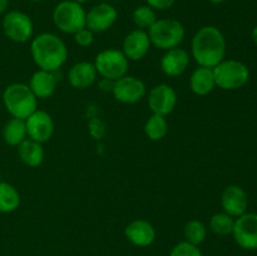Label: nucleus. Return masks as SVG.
<instances>
[{"label":"nucleus","mask_w":257,"mask_h":256,"mask_svg":"<svg viewBox=\"0 0 257 256\" xmlns=\"http://www.w3.org/2000/svg\"><path fill=\"white\" fill-rule=\"evenodd\" d=\"M226 39L223 33L213 25L200 28L191 42V55L200 67L213 68L225 59Z\"/></svg>","instance_id":"f257e3e1"},{"label":"nucleus","mask_w":257,"mask_h":256,"mask_svg":"<svg viewBox=\"0 0 257 256\" xmlns=\"http://www.w3.org/2000/svg\"><path fill=\"white\" fill-rule=\"evenodd\" d=\"M30 54L39 69L57 72L68 59V48L58 35L42 33L30 42Z\"/></svg>","instance_id":"f03ea898"},{"label":"nucleus","mask_w":257,"mask_h":256,"mask_svg":"<svg viewBox=\"0 0 257 256\" xmlns=\"http://www.w3.org/2000/svg\"><path fill=\"white\" fill-rule=\"evenodd\" d=\"M3 104L12 118L25 120L38 109V99L29 85L24 83H12L4 89Z\"/></svg>","instance_id":"7ed1b4c3"},{"label":"nucleus","mask_w":257,"mask_h":256,"mask_svg":"<svg viewBox=\"0 0 257 256\" xmlns=\"http://www.w3.org/2000/svg\"><path fill=\"white\" fill-rule=\"evenodd\" d=\"M151 44L161 50H168L180 47L186 35L185 27L176 19H157L148 29Z\"/></svg>","instance_id":"20e7f679"},{"label":"nucleus","mask_w":257,"mask_h":256,"mask_svg":"<svg viewBox=\"0 0 257 256\" xmlns=\"http://www.w3.org/2000/svg\"><path fill=\"white\" fill-rule=\"evenodd\" d=\"M87 12L82 4L75 0H63L53 10L54 25L65 34H73L85 28Z\"/></svg>","instance_id":"39448f33"},{"label":"nucleus","mask_w":257,"mask_h":256,"mask_svg":"<svg viewBox=\"0 0 257 256\" xmlns=\"http://www.w3.org/2000/svg\"><path fill=\"white\" fill-rule=\"evenodd\" d=\"M216 87L223 90H236L242 88L250 78L247 65L236 59H223L212 68Z\"/></svg>","instance_id":"423d86ee"},{"label":"nucleus","mask_w":257,"mask_h":256,"mask_svg":"<svg viewBox=\"0 0 257 256\" xmlns=\"http://www.w3.org/2000/svg\"><path fill=\"white\" fill-rule=\"evenodd\" d=\"M94 67L98 75L107 79L117 80L128 74L130 60L124 53L115 48H108L97 54L94 59Z\"/></svg>","instance_id":"0eeeda50"},{"label":"nucleus","mask_w":257,"mask_h":256,"mask_svg":"<svg viewBox=\"0 0 257 256\" xmlns=\"http://www.w3.org/2000/svg\"><path fill=\"white\" fill-rule=\"evenodd\" d=\"M2 28L8 39L19 44L29 42L34 33V25L30 17L20 10H10L5 13Z\"/></svg>","instance_id":"6e6552de"},{"label":"nucleus","mask_w":257,"mask_h":256,"mask_svg":"<svg viewBox=\"0 0 257 256\" xmlns=\"http://www.w3.org/2000/svg\"><path fill=\"white\" fill-rule=\"evenodd\" d=\"M146 92H147L146 84L140 78L127 74L114 80L112 94L115 100L123 104H135L145 98Z\"/></svg>","instance_id":"1a4fd4ad"},{"label":"nucleus","mask_w":257,"mask_h":256,"mask_svg":"<svg viewBox=\"0 0 257 256\" xmlns=\"http://www.w3.org/2000/svg\"><path fill=\"white\" fill-rule=\"evenodd\" d=\"M147 103L153 114L167 117L177 105V93L168 84L155 85L148 93Z\"/></svg>","instance_id":"9d476101"},{"label":"nucleus","mask_w":257,"mask_h":256,"mask_svg":"<svg viewBox=\"0 0 257 256\" xmlns=\"http://www.w3.org/2000/svg\"><path fill=\"white\" fill-rule=\"evenodd\" d=\"M232 235L241 248L257 250V213L246 212L236 218Z\"/></svg>","instance_id":"9b49d317"},{"label":"nucleus","mask_w":257,"mask_h":256,"mask_svg":"<svg viewBox=\"0 0 257 256\" xmlns=\"http://www.w3.org/2000/svg\"><path fill=\"white\" fill-rule=\"evenodd\" d=\"M25 128L28 138L43 145L52 138L54 133V122L49 113L37 109L25 119Z\"/></svg>","instance_id":"f8f14e48"},{"label":"nucleus","mask_w":257,"mask_h":256,"mask_svg":"<svg viewBox=\"0 0 257 256\" xmlns=\"http://www.w3.org/2000/svg\"><path fill=\"white\" fill-rule=\"evenodd\" d=\"M118 19V12L109 3L94 5L85 17V27L93 33H103L110 29Z\"/></svg>","instance_id":"ddd939ff"},{"label":"nucleus","mask_w":257,"mask_h":256,"mask_svg":"<svg viewBox=\"0 0 257 256\" xmlns=\"http://www.w3.org/2000/svg\"><path fill=\"white\" fill-rule=\"evenodd\" d=\"M221 205L223 212L232 217H240L248 208V196L246 191L238 185H230L223 190L221 196Z\"/></svg>","instance_id":"4468645a"},{"label":"nucleus","mask_w":257,"mask_h":256,"mask_svg":"<svg viewBox=\"0 0 257 256\" xmlns=\"http://www.w3.org/2000/svg\"><path fill=\"white\" fill-rule=\"evenodd\" d=\"M151 39L148 33L143 29H135L128 33L127 37L123 40L122 52L124 53L128 60L137 62L146 57L151 49Z\"/></svg>","instance_id":"2eb2a0df"},{"label":"nucleus","mask_w":257,"mask_h":256,"mask_svg":"<svg viewBox=\"0 0 257 256\" xmlns=\"http://www.w3.org/2000/svg\"><path fill=\"white\" fill-rule=\"evenodd\" d=\"M190 54L183 48H172L165 50L160 62L161 70L167 77H178L183 74L190 65Z\"/></svg>","instance_id":"dca6fc26"},{"label":"nucleus","mask_w":257,"mask_h":256,"mask_svg":"<svg viewBox=\"0 0 257 256\" xmlns=\"http://www.w3.org/2000/svg\"><path fill=\"white\" fill-rule=\"evenodd\" d=\"M127 240L137 247H148L156 240V230L151 222L143 218L133 220L124 230Z\"/></svg>","instance_id":"f3484780"},{"label":"nucleus","mask_w":257,"mask_h":256,"mask_svg":"<svg viewBox=\"0 0 257 256\" xmlns=\"http://www.w3.org/2000/svg\"><path fill=\"white\" fill-rule=\"evenodd\" d=\"M97 78L98 73L94 63L87 62V60L75 63L68 72V82L74 89L83 90L92 87L97 82Z\"/></svg>","instance_id":"a211bd4d"},{"label":"nucleus","mask_w":257,"mask_h":256,"mask_svg":"<svg viewBox=\"0 0 257 256\" xmlns=\"http://www.w3.org/2000/svg\"><path fill=\"white\" fill-rule=\"evenodd\" d=\"M58 79L55 77V72L38 69L33 73L29 80V88L37 99H48L52 97L57 89Z\"/></svg>","instance_id":"6ab92c4d"},{"label":"nucleus","mask_w":257,"mask_h":256,"mask_svg":"<svg viewBox=\"0 0 257 256\" xmlns=\"http://www.w3.org/2000/svg\"><path fill=\"white\" fill-rule=\"evenodd\" d=\"M190 88L193 94L198 95V97H205V95L210 94L216 88L212 68L198 65V68H196L191 74Z\"/></svg>","instance_id":"aec40b11"},{"label":"nucleus","mask_w":257,"mask_h":256,"mask_svg":"<svg viewBox=\"0 0 257 256\" xmlns=\"http://www.w3.org/2000/svg\"><path fill=\"white\" fill-rule=\"evenodd\" d=\"M18 156L28 167H39L44 161V148L39 142L27 138L18 146Z\"/></svg>","instance_id":"412c9836"},{"label":"nucleus","mask_w":257,"mask_h":256,"mask_svg":"<svg viewBox=\"0 0 257 256\" xmlns=\"http://www.w3.org/2000/svg\"><path fill=\"white\" fill-rule=\"evenodd\" d=\"M3 140L7 145L18 147L24 140H27V128H25V120L12 118L8 120L3 127Z\"/></svg>","instance_id":"4be33fe9"},{"label":"nucleus","mask_w":257,"mask_h":256,"mask_svg":"<svg viewBox=\"0 0 257 256\" xmlns=\"http://www.w3.org/2000/svg\"><path fill=\"white\" fill-rule=\"evenodd\" d=\"M20 205V195L17 188L5 181H0V213L14 212Z\"/></svg>","instance_id":"5701e85b"},{"label":"nucleus","mask_w":257,"mask_h":256,"mask_svg":"<svg viewBox=\"0 0 257 256\" xmlns=\"http://www.w3.org/2000/svg\"><path fill=\"white\" fill-rule=\"evenodd\" d=\"M145 133L151 141L163 140L168 133V122L166 117L152 113L145 123Z\"/></svg>","instance_id":"b1692460"},{"label":"nucleus","mask_w":257,"mask_h":256,"mask_svg":"<svg viewBox=\"0 0 257 256\" xmlns=\"http://www.w3.org/2000/svg\"><path fill=\"white\" fill-rule=\"evenodd\" d=\"M183 235H185V241L192 245L200 246L201 243L205 242L207 237V227L202 221L191 220L185 225Z\"/></svg>","instance_id":"393cba45"},{"label":"nucleus","mask_w":257,"mask_h":256,"mask_svg":"<svg viewBox=\"0 0 257 256\" xmlns=\"http://www.w3.org/2000/svg\"><path fill=\"white\" fill-rule=\"evenodd\" d=\"M235 226V220L232 216L227 215L226 212H218L211 217L210 230L217 236L231 235Z\"/></svg>","instance_id":"a878e982"},{"label":"nucleus","mask_w":257,"mask_h":256,"mask_svg":"<svg viewBox=\"0 0 257 256\" xmlns=\"http://www.w3.org/2000/svg\"><path fill=\"white\" fill-rule=\"evenodd\" d=\"M133 23L138 29H150L155 22L157 20V15H156L155 9L150 7V5H140L133 10L132 14Z\"/></svg>","instance_id":"bb28decb"},{"label":"nucleus","mask_w":257,"mask_h":256,"mask_svg":"<svg viewBox=\"0 0 257 256\" xmlns=\"http://www.w3.org/2000/svg\"><path fill=\"white\" fill-rule=\"evenodd\" d=\"M170 256H202V252L198 246L192 245L187 241H181L177 245L173 246Z\"/></svg>","instance_id":"cd10ccee"},{"label":"nucleus","mask_w":257,"mask_h":256,"mask_svg":"<svg viewBox=\"0 0 257 256\" xmlns=\"http://www.w3.org/2000/svg\"><path fill=\"white\" fill-rule=\"evenodd\" d=\"M74 42L82 48L90 47L94 42V33L88 29L87 27L83 28V29H80L79 32L74 34Z\"/></svg>","instance_id":"c85d7f7f"},{"label":"nucleus","mask_w":257,"mask_h":256,"mask_svg":"<svg viewBox=\"0 0 257 256\" xmlns=\"http://www.w3.org/2000/svg\"><path fill=\"white\" fill-rule=\"evenodd\" d=\"M147 5H150L155 10H167L175 4V0H146Z\"/></svg>","instance_id":"c756f323"},{"label":"nucleus","mask_w":257,"mask_h":256,"mask_svg":"<svg viewBox=\"0 0 257 256\" xmlns=\"http://www.w3.org/2000/svg\"><path fill=\"white\" fill-rule=\"evenodd\" d=\"M98 87L102 92L105 93H112L113 87H114V80L107 79V78H102V79L98 82Z\"/></svg>","instance_id":"7c9ffc66"},{"label":"nucleus","mask_w":257,"mask_h":256,"mask_svg":"<svg viewBox=\"0 0 257 256\" xmlns=\"http://www.w3.org/2000/svg\"><path fill=\"white\" fill-rule=\"evenodd\" d=\"M8 8H9V0H0V14L7 13Z\"/></svg>","instance_id":"2f4dec72"},{"label":"nucleus","mask_w":257,"mask_h":256,"mask_svg":"<svg viewBox=\"0 0 257 256\" xmlns=\"http://www.w3.org/2000/svg\"><path fill=\"white\" fill-rule=\"evenodd\" d=\"M252 40H253V43H255V45L257 47V25L255 28H253V30H252Z\"/></svg>","instance_id":"473e14b6"},{"label":"nucleus","mask_w":257,"mask_h":256,"mask_svg":"<svg viewBox=\"0 0 257 256\" xmlns=\"http://www.w3.org/2000/svg\"><path fill=\"white\" fill-rule=\"evenodd\" d=\"M208 2H211L212 4H221V3L226 2V0H208Z\"/></svg>","instance_id":"72a5a7b5"},{"label":"nucleus","mask_w":257,"mask_h":256,"mask_svg":"<svg viewBox=\"0 0 257 256\" xmlns=\"http://www.w3.org/2000/svg\"><path fill=\"white\" fill-rule=\"evenodd\" d=\"M75 2L77 3H79V4H85V3H88V2H90V0H75Z\"/></svg>","instance_id":"f704fd0d"},{"label":"nucleus","mask_w":257,"mask_h":256,"mask_svg":"<svg viewBox=\"0 0 257 256\" xmlns=\"http://www.w3.org/2000/svg\"><path fill=\"white\" fill-rule=\"evenodd\" d=\"M30 2H33V3H39V2H43V0H30Z\"/></svg>","instance_id":"c9c22d12"}]
</instances>
